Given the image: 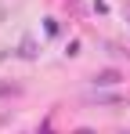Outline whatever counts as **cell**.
Here are the masks:
<instances>
[{
    "mask_svg": "<svg viewBox=\"0 0 130 134\" xmlns=\"http://www.w3.org/2000/svg\"><path fill=\"white\" fill-rule=\"evenodd\" d=\"M119 134H130V131H119Z\"/></svg>",
    "mask_w": 130,
    "mask_h": 134,
    "instance_id": "cell-3",
    "label": "cell"
},
{
    "mask_svg": "<svg viewBox=\"0 0 130 134\" xmlns=\"http://www.w3.org/2000/svg\"><path fill=\"white\" fill-rule=\"evenodd\" d=\"M76 134H94V131H87V127H83V131H76Z\"/></svg>",
    "mask_w": 130,
    "mask_h": 134,
    "instance_id": "cell-2",
    "label": "cell"
},
{
    "mask_svg": "<svg viewBox=\"0 0 130 134\" xmlns=\"http://www.w3.org/2000/svg\"><path fill=\"white\" fill-rule=\"evenodd\" d=\"M119 80H123V76H119L116 69H105V72H98V76H94V83H98V87H112V83H119Z\"/></svg>",
    "mask_w": 130,
    "mask_h": 134,
    "instance_id": "cell-1",
    "label": "cell"
}]
</instances>
